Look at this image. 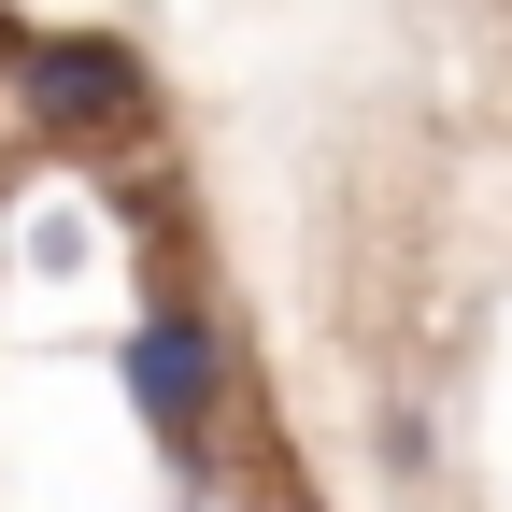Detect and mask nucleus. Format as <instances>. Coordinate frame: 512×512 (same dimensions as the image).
<instances>
[{"label": "nucleus", "instance_id": "2", "mask_svg": "<svg viewBox=\"0 0 512 512\" xmlns=\"http://www.w3.org/2000/svg\"><path fill=\"white\" fill-rule=\"evenodd\" d=\"M15 100L57 143H128L157 86H143V43L128 29H15Z\"/></svg>", "mask_w": 512, "mask_h": 512}, {"label": "nucleus", "instance_id": "1", "mask_svg": "<svg viewBox=\"0 0 512 512\" xmlns=\"http://www.w3.org/2000/svg\"><path fill=\"white\" fill-rule=\"evenodd\" d=\"M114 384H128V413H143L185 470H200V441L228 413V342H214V313L200 299H157V313H128V342H114Z\"/></svg>", "mask_w": 512, "mask_h": 512}]
</instances>
